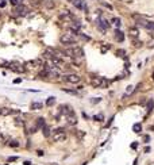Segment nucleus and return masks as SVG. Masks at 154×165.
I'll return each mask as SVG.
<instances>
[{
    "instance_id": "34",
    "label": "nucleus",
    "mask_w": 154,
    "mask_h": 165,
    "mask_svg": "<svg viewBox=\"0 0 154 165\" xmlns=\"http://www.w3.org/2000/svg\"><path fill=\"white\" fill-rule=\"evenodd\" d=\"M15 160H18V157H10L8 161H15Z\"/></svg>"
},
{
    "instance_id": "16",
    "label": "nucleus",
    "mask_w": 154,
    "mask_h": 165,
    "mask_svg": "<svg viewBox=\"0 0 154 165\" xmlns=\"http://www.w3.org/2000/svg\"><path fill=\"white\" fill-rule=\"evenodd\" d=\"M41 108H43L42 103H39V101H32L31 103V110H41Z\"/></svg>"
},
{
    "instance_id": "37",
    "label": "nucleus",
    "mask_w": 154,
    "mask_h": 165,
    "mask_svg": "<svg viewBox=\"0 0 154 165\" xmlns=\"http://www.w3.org/2000/svg\"><path fill=\"white\" fill-rule=\"evenodd\" d=\"M38 156H43V152H42V150H38Z\"/></svg>"
},
{
    "instance_id": "1",
    "label": "nucleus",
    "mask_w": 154,
    "mask_h": 165,
    "mask_svg": "<svg viewBox=\"0 0 154 165\" xmlns=\"http://www.w3.org/2000/svg\"><path fill=\"white\" fill-rule=\"evenodd\" d=\"M51 135H53V141H55V142H62V141L66 139V133H65V130L61 129V127L54 129L53 133H51Z\"/></svg>"
},
{
    "instance_id": "35",
    "label": "nucleus",
    "mask_w": 154,
    "mask_h": 165,
    "mask_svg": "<svg viewBox=\"0 0 154 165\" xmlns=\"http://www.w3.org/2000/svg\"><path fill=\"white\" fill-rule=\"evenodd\" d=\"M149 141H150V138H149V135H145V142H146V143H147Z\"/></svg>"
},
{
    "instance_id": "26",
    "label": "nucleus",
    "mask_w": 154,
    "mask_h": 165,
    "mask_svg": "<svg viewBox=\"0 0 154 165\" xmlns=\"http://www.w3.org/2000/svg\"><path fill=\"white\" fill-rule=\"evenodd\" d=\"M74 134L79 137V139H82V138H84V133H82V131H80V130H76Z\"/></svg>"
},
{
    "instance_id": "30",
    "label": "nucleus",
    "mask_w": 154,
    "mask_h": 165,
    "mask_svg": "<svg viewBox=\"0 0 154 165\" xmlns=\"http://www.w3.org/2000/svg\"><path fill=\"white\" fill-rule=\"evenodd\" d=\"M133 91H134L133 85H128V87H127V92H126V93H131V92H133Z\"/></svg>"
},
{
    "instance_id": "6",
    "label": "nucleus",
    "mask_w": 154,
    "mask_h": 165,
    "mask_svg": "<svg viewBox=\"0 0 154 165\" xmlns=\"http://www.w3.org/2000/svg\"><path fill=\"white\" fill-rule=\"evenodd\" d=\"M97 27H99L103 33H105V31H107V29L110 27V22L105 20V19H99V20H97Z\"/></svg>"
},
{
    "instance_id": "22",
    "label": "nucleus",
    "mask_w": 154,
    "mask_h": 165,
    "mask_svg": "<svg viewBox=\"0 0 154 165\" xmlns=\"http://www.w3.org/2000/svg\"><path fill=\"white\" fill-rule=\"evenodd\" d=\"M146 29L147 30H154V22H151V20H147V23H146Z\"/></svg>"
},
{
    "instance_id": "11",
    "label": "nucleus",
    "mask_w": 154,
    "mask_h": 165,
    "mask_svg": "<svg viewBox=\"0 0 154 165\" xmlns=\"http://www.w3.org/2000/svg\"><path fill=\"white\" fill-rule=\"evenodd\" d=\"M128 34H130L131 38L137 39V38L139 37V30H138L137 27H130V29H128Z\"/></svg>"
},
{
    "instance_id": "31",
    "label": "nucleus",
    "mask_w": 154,
    "mask_h": 165,
    "mask_svg": "<svg viewBox=\"0 0 154 165\" xmlns=\"http://www.w3.org/2000/svg\"><path fill=\"white\" fill-rule=\"evenodd\" d=\"M11 1V4H14V6H19V0H10Z\"/></svg>"
},
{
    "instance_id": "13",
    "label": "nucleus",
    "mask_w": 154,
    "mask_h": 165,
    "mask_svg": "<svg viewBox=\"0 0 154 165\" xmlns=\"http://www.w3.org/2000/svg\"><path fill=\"white\" fill-rule=\"evenodd\" d=\"M115 39L119 41V42H123V41H124V34H123V31H120L119 29L115 30Z\"/></svg>"
},
{
    "instance_id": "10",
    "label": "nucleus",
    "mask_w": 154,
    "mask_h": 165,
    "mask_svg": "<svg viewBox=\"0 0 154 165\" xmlns=\"http://www.w3.org/2000/svg\"><path fill=\"white\" fill-rule=\"evenodd\" d=\"M43 57L47 58V60H51L53 57H57V54H55V50H53L51 47H47V49L45 50V53H43Z\"/></svg>"
},
{
    "instance_id": "23",
    "label": "nucleus",
    "mask_w": 154,
    "mask_h": 165,
    "mask_svg": "<svg viewBox=\"0 0 154 165\" xmlns=\"http://www.w3.org/2000/svg\"><path fill=\"white\" fill-rule=\"evenodd\" d=\"M116 54L119 55V57L124 58V60H127V55H126V52H124V50H118V52H116Z\"/></svg>"
},
{
    "instance_id": "33",
    "label": "nucleus",
    "mask_w": 154,
    "mask_h": 165,
    "mask_svg": "<svg viewBox=\"0 0 154 165\" xmlns=\"http://www.w3.org/2000/svg\"><path fill=\"white\" fill-rule=\"evenodd\" d=\"M112 121H113V116H112V118L110 119V121H108V123H107V127H108V126H111V123H112Z\"/></svg>"
},
{
    "instance_id": "28",
    "label": "nucleus",
    "mask_w": 154,
    "mask_h": 165,
    "mask_svg": "<svg viewBox=\"0 0 154 165\" xmlns=\"http://www.w3.org/2000/svg\"><path fill=\"white\" fill-rule=\"evenodd\" d=\"M93 119H95V121L102 122V121H103V115H102V114H99V115H95V116H93Z\"/></svg>"
},
{
    "instance_id": "14",
    "label": "nucleus",
    "mask_w": 154,
    "mask_h": 165,
    "mask_svg": "<svg viewBox=\"0 0 154 165\" xmlns=\"http://www.w3.org/2000/svg\"><path fill=\"white\" fill-rule=\"evenodd\" d=\"M10 68H11L12 70H15V72H24V68L22 66V65H19V64H11L10 65Z\"/></svg>"
},
{
    "instance_id": "24",
    "label": "nucleus",
    "mask_w": 154,
    "mask_h": 165,
    "mask_svg": "<svg viewBox=\"0 0 154 165\" xmlns=\"http://www.w3.org/2000/svg\"><path fill=\"white\" fill-rule=\"evenodd\" d=\"M112 23L115 24V26H116V27H120V24H122V22H120V19H119V18H113V19H112Z\"/></svg>"
},
{
    "instance_id": "4",
    "label": "nucleus",
    "mask_w": 154,
    "mask_h": 165,
    "mask_svg": "<svg viewBox=\"0 0 154 165\" xmlns=\"http://www.w3.org/2000/svg\"><path fill=\"white\" fill-rule=\"evenodd\" d=\"M73 6L76 7V8L81 10V11H88V6L87 3H85V0H73Z\"/></svg>"
},
{
    "instance_id": "8",
    "label": "nucleus",
    "mask_w": 154,
    "mask_h": 165,
    "mask_svg": "<svg viewBox=\"0 0 154 165\" xmlns=\"http://www.w3.org/2000/svg\"><path fill=\"white\" fill-rule=\"evenodd\" d=\"M15 14L21 15V16H24V15L29 14V10H27V7H24V6H18L16 8H15Z\"/></svg>"
},
{
    "instance_id": "21",
    "label": "nucleus",
    "mask_w": 154,
    "mask_h": 165,
    "mask_svg": "<svg viewBox=\"0 0 154 165\" xmlns=\"http://www.w3.org/2000/svg\"><path fill=\"white\" fill-rule=\"evenodd\" d=\"M45 126V119L43 118H38V121H37V127H43Z\"/></svg>"
},
{
    "instance_id": "17",
    "label": "nucleus",
    "mask_w": 154,
    "mask_h": 165,
    "mask_svg": "<svg viewBox=\"0 0 154 165\" xmlns=\"http://www.w3.org/2000/svg\"><path fill=\"white\" fill-rule=\"evenodd\" d=\"M12 112V110L11 108H0V116H7V115H10V114Z\"/></svg>"
},
{
    "instance_id": "32",
    "label": "nucleus",
    "mask_w": 154,
    "mask_h": 165,
    "mask_svg": "<svg viewBox=\"0 0 154 165\" xmlns=\"http://www.w3.org/2000/svg\"><path fill=\"white\" fill-rule=\"evenodd\" d=\"M21 81H22V78H15V80H14V83H15V84H19Z\"/></svg>"
},
{
    "instance_id": "3",
    "label": "nucleus",
    "mask_w": 154,
    "mask_h": 165,
    "mask_svg": "<svg viewBox=\"0 0 154 165\" xmlns=\"http://www.w3.org/2000/svg\"><path fill=\"white\" fill-rule=\"evenodd\" d=\"M60 41H61L62 45H72V44L76 42V38L73 37L72 34H64V35H61Z\"/></svg>"
},
{
    "instance_id": "19",
    "label": "nucleus",
    "mask_w": 154,
    "mask_h": 165,
    "mask_svg": "<svg viewBox=\"0 0 154 165\" xmlns=\"http://www.w3.org/2000/svg\"><path fill=\"white\" fill-rule=\"evenodd\" d=\"M133 130H134V133H141V130H142V125L141 123H135V125L133 126Z\"/></svg>"
},
{
    "instance_id": "38",
    "label": "nucleus",
    "mask_w": 154,
    "mask_h": 165,
    "mask_svg": "<svg viewBox=\"0 0 154 165\" xmlns=\"http://www.w3.org/2000/svg\"><path fill=\"white\" fill-rule=\"evenodd\" d=\"M153 78H154V73H153Z\"/></svg>"
},
{
    "instance_id": "36",
    "label": "nucleus",
    "mask_w": 154,
    "mask_h": 165,
    "mask_svg": "<svg viewBox=\"0 0 154 165\" xmlns=\"http://www.w3.org/2000/svg\"><path fill=\"white\" fill-rule=\"evenodd\" d=\"M149 152H150V148H149V146H147V148H145V153H149Z\"/></svg>"
},
{
    "instance_id": "5",
    "label": "nucleus",
    "mask_w": 154,
    "mask_h": 165,
    "mask_svg": "<svg viewBox=\"0 0 154 165\" xmlns=\"http://www.w3.org/2000/svg\"><path fill=\"white\" fill-rule=\"evenodd\" d=\"M65 80H66L68 83H70V84H77V83H80L81 77H80L79 75H76V73H72V75H68L66 77H65Z\"/></svg>"
},
{
    "instance_id": "9",
    "label": "nucleus",
    "mask_w": 154,
    "mask_h": 165,
    "mask_svg": "<svg viewBox=\"0 0 154 165\" xmlns=\"http://www.w3.org/2000/svg\"><path fill=\"white\" fill-rule=\"evenodd\" d=\"M66 122H68V125H76L77 123V116H76L74 111L73 112H70L69 115H66Z\"/></svg>"
},
{
    "instance_id": "27",
    "label": "nucleus",
    "mask_w": 154,
    "mask_h": 165,
    "mask_svg": "<svg viewBox=\"0 0 154 165\" xmlns=\"http://www.w3.org/2000/svg\"><path fill=\"white\" fill-rule=\"evenodd\" d=\"M8 145L12 146V148H18V146H19V142H18V141H12V142H10Z\"/></svg>"
},
{
    "instance_id": "18",
    "label": "nucleus",
    "mask_w": 154,
    "mask_h": 165,
    "mask_svg": "<svg viewBox=\"0 0 154 165\" xmlns=\"http://www.w3.org/2000/svg\"><path fill=\"white\" fill-rule=\"evenodd\" d=\"M54 103H55V98H54V96H50V98H47V100H46V106H47V107H51Z\"/></svg>"
},
{
    "instance_id": "15",
    "label": "nucleus",
    "mask_w": 154,
    "mask_h": 165,
    "mask_svg": "<svg viewBox=\"0 0 154 165\" xmlns=\"http://www.w3.org/2000/svg\"><path fill=\"white\" fill-rule=\"evenodd\" d=\"M108 85H110V80H107L105 77H100L99 87H100V88H107Z\"/></svg>"
},
{
    "instance_id": "39",
    "label": "nucleus",
    "mask_w": 154,
    "mask_h": 165,
    "mask_svg": "<svg viewBox=\"0 0 154 165\" xmlns=\"http://www.w3.org/2000/svg\"><path fill=\"white\" fill-rule=\"evenodd\" d=\"M0 138H1V135H0Z\"/></svg>"
},
{
    "instance_id": "25",
    "label": "nucleus",
    "mask_w": 154,
    "mask_h": 165,
    "mask_svg": "<svg viewBox=\"0 0 154 165\" xmlns=\"http://www.w3.org/2000/svg\"><path fill=\"white\" fill-rule=\"evenodd\" d=\"M153 107H154V100H149V103H147V112H150V111L153 110Z\"/></svg>"
},
{
    "instance_id": "20",
    "label": "nucleus",
    "mask_w": 154,
    "mask_h": 165,
    "mask_svg": "<svg viewBox=\"0 0 154 165\" xmlns=\"http://www.w3.org/2000/svg\"><path fill=\"white\" fill-rule=\"evenodd\" d=\"M42 131H43L45 137H50V134H51V133H50V127H49V126H46V125L42 127Z\"/></svg>"
},
{
    "instance_id": "12",
    "label": "nucleus",
    "mask_w": 154,
    "mask_h": 165,
    "mask_svg": "<svg viewBox=\"0 0 154 165\" xmlns=\"http://www.w3.org/2000/svg\"><path fill=\"white\" fill-rule=\"evenodd\" d=\"M60 111H61V114H65V115H69L70 112H73L72 107L68 104H62L61 107H60Z\"/></svg>"
},
{
    "instance_id": "7",
    "label": "nucleus",
    "mask_w": 154,
    "mask_h": 165,
    "mask_svg": "<svg viewBox=\"0 0 154 165\" xmlns=\"http://www.w3.org/2000/svg\"><path fill=\"white\" fill-rule=\"evenodd\" d=\"M46 72H47V76L53 78H57L60 76V70L57 68H46Z\"/></svg>"
},
{
    "instance_id": "29",
    "label": "nucleus",
    "mask_w": 154,
    "mask_h": 165,
    "mask_svg": "<svg viewBox=\"0 0 154 165\" xmlns=\"http://www.w3.org/2000/svg\"><path fill=\"white\" fill-rule=\"evenodd\" d=\"M46 7H47V8H53V7H54V3H51V1H47V3H46Z\"/></svg>"
},
{
    "instance_id": "2",
    "label": "nucleus",
    "mask_w": 154,
    "mask_h": 165,
    "mask_svg": "<svg viewBox=\"0 0 154 165\" xmlns=\"http://www.w3.org/2000/svg\"><path fill=\"white\" fill-rule=\"evenodd\" d=\"M65 53H66V55H69V57H82V55H84V50L79 46L65 49Z\"/></svg>"
}]
</instances>
